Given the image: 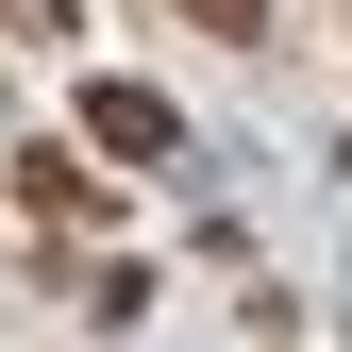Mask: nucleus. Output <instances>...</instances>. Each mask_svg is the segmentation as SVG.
I'll list each match as a JSON object with an SVG mask.
<instances>
[{
	"label": "nucleus",
	"mask_w": 352,
	"mask_h": 352,
	"mask_svg": "<svg viewBox=\"0 0 352 352\" xmlns=\"http://www.w3.org/2000/svg\"><path fill=\"white\" fill-rule=\"evenodd\" d=\"M84 118H101V151H168V101H151V84H101Z\"/></svg>",
	"instance_id": "f257e3e1"
},
{
	"label": "nucleus",
	"mask_w": 352,
	"mask_h": 352,
	"mask_svg": "<svg viewBox=\"0 0 352 352\" xmlns=\"http://www.w3.org/2000/svg\"><path fill=\"white\" fill-rule=\"evenodd\" d=\"M185 17H201V34H235V51H252V34H269V0H185Z\"/></svg>",
	"instance_id": "f03ea898"
}]
</instances>
